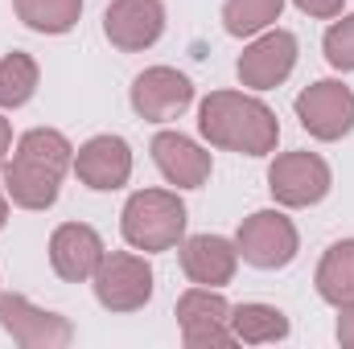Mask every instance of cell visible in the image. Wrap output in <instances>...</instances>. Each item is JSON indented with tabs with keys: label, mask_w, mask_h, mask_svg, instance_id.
<instances>
[{
	"label": "cell",
	"mask_w": 354,
	"mask_h": 349,
	"mask_svg": "<svg viewBox=\"0 0 354 349\" xmlns=\"http://www.w3.org/2000/svg\"><path fill=\"white\" fill-rule=\"evenodd\" d=\"M198 132L210 148L239 152V157H268L280 144V119L264 99L243 90H210L198 103Z\"/></svg>",
	"instance_id": "1"
},
{
	"label": "cell",
	"mask_w": 354,
	"mask_h": 349,
	"mask_svg": "<svg viewBox=\"0 0 354 349\" xmlns=\"http://www.w3.org/2000/svg\"><path fill=\"white\" fill-rule=\"evenodd\" d=\"M75 165V144L58 128H29L17 152L4 161V193L21 210H50L62 193V177Z\"/></svg>",
	"instance_id": "2"
},
{
	"label": "cell",
	"mask_w": 354,
	"mask_h": 349,
	"mask_svg": "<svg viewBox=\"0 0 354 349\" xmlns=\"http://www.w3.org/2000/svg\"><path fill=\"white\" fill-rule=\"evenodd\" d=\"M185 222H189V210L177 197V189H136L120 214L124 243L145 255L174 251L185 239Z\"/></svg>",
	"instance_id": "3"
},
{
	"label": "cell",
	"mask_w": 354,
	"mask_h": 349,
	"mask_svg": "<svg viewBox=\"0 0 354 349\" xmlns=\"http://www.w3.org/2000/svg\"><path fill=\"white\" fill-rule=\"evenodd\" d=\"M235 247L239 259L256 271H280L297 259L301 251V235L292 226V218L284 210H256L239 222L235 230Z\"/></svg>",
	"instance_id": "4"
},
{
	"label": "cell",
	"mask_w": 354,
	"mask_h": 349,
	"mask_svg": "<svg viewBox=\"0 0 354 349\" xmlns=\"http://www.w3.org/2000/svg\"><path fill=\"white\" fill-rule=\"evenodd\" d=\"M153 263L136 251H111L91 275L95 300L107 312H140L153 300Z\"/></svg>",
	"instance_id": "5"
},
{
	"label": "cell",
	"mask_w": 354,
	"mask_h": 349,
	"mask_svg": "<svg viewBox=\"0 0 354 349\" xmlns=\"http://www.w3.org/2000/svg\"><path fill=\"white\" fill-rule=\"evenodd\" d=\"M177 329L185 349H231L235 333H231V304L218 288H202L194 283L189 292L177 296Z\"/></svg>",
	"instance_id": "6"
},
{
	"label": "cell",
	"mask_w": 354,
	"mask_h": 349,
	"mask_svg": "<svg viewBox=\"0 0 354 349\" xmlns=\"http://www.w3.org/2000/svg\"><path fill=\"white\" fill-rule=\"evenodd\" d=\"M330 185H334L330 165L317 152H305V148L280 152L268 165V189H272L276 206H284V210H305V206L326 201Z\"/></svg>",
	"instance_id": "7"
},
{
	"label": "cell",
	"mask_w": 354,
	"mask_h": 349,
	"mask_svg": "<svg viewBox=\"0 0 354 349\" xmlns=\"http://www.w3.org/2000/svg\"><path fill=\"white\" fill-rule=\"evenodd\" d=\"M292 111H297L301 128L313 140H322V144H334V140H342V136L354 132V90L346 83H338V79L309 83L297 94Z\"/></svg>",
	"instance_id": "8"
},
{
	"label": "cell",
	"mask_w": 354,
	"mask_h": 349,
	"mask_svg": "<svg viewBox=\"0 0 354 349\" xmlns=\"http://www.w3.org/2000/svg\"><path fill=\"white\" fill-rule=\"evenodd\" d=\"M0 329L12 337V346L21 349H66L75 341V325L62 312L37 308L21 292H4L0 296Z\"/></svg>",
	"instance_id": "9"
},
{
	"label": "cell",
	"mask_w": 354,
	"mask_h": 349,
	"mask_svg": "<svg viewBox=\"0 0 354 349\" xmlns=\"http://www.w3.org/2000/svg\"><path fill=\"white\" fill-rule=\"evenodd\" d=\"M297 70V37L288 29H264L239 54L235 74L248 90H276Z\"/></svg>",
	"instance_id": "10"
},
{
	"label": "cell",
	"mask_w": 354,
	"mask_h": 349,
	"mask_svg": "<svg viewBox=\"0 0 354 349\" xmlns=\"http://www.w3.org/2000/svg\"><path fill=\"white\" fill-rule=\"evenodd\" d=\"M132 111L149 123H169L189 111L194 103V83L174 70V66H149L132 79Z\"/></svg>",
	"instance_id": "11"
},
{
	"label": "cell",
	"mask_w": 354,
	"mask_h": 349,
	"mask_svg": "<svg viewBox=\"0 0 354 349\" xmlns=\"http://www.w3.org/2000/svg\"><path fill=\"white\" fill-rule=\"evenodd\" d=\"M165 33V4L161 0H111L103 12V37L124 54H145Z\"/></svg>",
	"instance_id": "12"
},
{
	"label": "cell",
	"mask_w": 354,
	"mask_h": 349,
	"mask_svg": "<svg viewBox=\"0 0 354 349\" xmlns=\"http://www.w3.org/2000/svg\"><path fill=\"white\" fill-rule=\"evenodd\" d=\"M75 177L95 189V193H111V189H124L128 177H132V148L124 136H91L87 144L75 148Z\"/></svg>",
	"instance_id": "13"
},
{
	"label": "cell",
	"mask_w": 354,
	"mask_h": 349,
	"mask_svg": "<svg viewBox=\"0 0 354 349\" xmlns=\"http://www.w3.org/2000/svg\"><path fill=\"white\" fill-rule=\"evenodd\" d=\"M177 259L189 283L202 288H227L239 271V247L223 235H189L177 243Z\"/></svg>",
	"instance_id": "14"
},
{
	"label": "cell",
	"mask_w": 354,
	"mask_h": 349,
	"mask_svg": "<svg viewBox=\"0 0 354 349\" xmlns=\"http://www.w3.org/2000/svg\"><path fill=\"white\" fill-rule=\"evenodd\" d=\"M103 239L87 222H62L50 235V267L66 283H91L95 267L103 263Z\"/></svg>",
	"instance_id": "15"
},
{
	"label": "cell",
	"mask_w": 354,
	"mask_h": 349,
	"mask_svg": "<svg viewBox=\"0 0 354 349\" xmlns=\"http://www.w3.org/2000/svg\"><path fill=\"white\" fill-rule=\"evenodd\" d=\"M149 152H153V165L161 169V177L177 189H202L210 181V169H214L210 152L198 140H189L185 132H157Z\"/></svg>",
	"instance_id": "16"
},
{
	"label": "cell",
	"mask_w": 354,
	"mask_h": 349,
	"mask_svg": "<svg viewBox=\"0 0 354 349\" xmlns=\"http://www.w3.org/2000/svg\"><path fill=\"white\" fill-rule=\"evenodd\" d=\"M231 333H235V346H276L292 333V325L276 304L248 300L231 308Z\"/></svg>",
	"instance_id": "17"
},
{
	"label": "cell",
	"mask_w": 354,
	"mask_h": 349,
	"mask_svg": "<svg viewBox=\"0 0 354 349\" xmlns=\"http://www.w3.org/2000/svg\"><path fill=\"white\" fill-rule=\"evenodd\" d=\"M313 283H317V296H322L326 304H334V308L346 304V300H354V239L334 243V247L322 255Z\"/></svg>",
	"instance_id": "18"
},
{
	"label": "cell",
	"mask_w": 354,
	"mask_h": 349,
	"mask_svg": "<svg viewBox=\"0 0 354 349\" xmlns=\"http://www.w3.org/2000/svg\"><path fill=\"white\" fill-rule=\"evenodd\" d=\"M12 12L25 29L46 33V37H62L79 25L83 0H12Z\"/></svg>",
	"instance_id": "19"
},
{
	"label": "cell",
	"mask_w": 354,
	"mask_h": 349,
	"mask_svg": "<svg viewBox=\"0 0 354 349\" xmlns=\"http://www.w3.org/2000/svg\"><path fill=\"white\" fill-rule=\"evenodd\" d=\"M37 83H41V70H37L33 54L12 50V54L0 58V107H4V111L25 107V103L37 94Z\"/></svg>",
	"instance_id": "20"
},
{
	"label": "cell",
	"mask_w": 354,
	"mask_h": 349,
	"mask_svg": "<svg viewBox=\"0 0 354 349\" xmlns=\"http://www.w3.org/2000/svg\"><path fill=\"white\" fill-rule=\"evenodd\" d=\"M284 12V0H227L223 4V29L231 37H256L272 29Z\"/></svg>",
	"instance_id": "21"
},
{
	"label": "cell",
	"mask_w": 354,
	"mask_h": 349,
	"mask_svg": "<svg viewBox=\"0 0 354 349\" xmlns=\"http://www.w3.org/2000/svg\"><path fill=\"white\" fill-rule=\"evenodd\" d=\"M322 50H326V62H330L334 70L351 74L354 70V12L334 17V25H330L326 37H322Z\"/></svg>",
	"instance_id": "22"
},
{
	"label": "cell",
	"mask_w": 354,
	"mask_h": 349,
	"mask_svg": "<svg viewBox=\"0 0 354 349\" xmlns=\"http://www.w3.org/2000/svg\"><path fill=\"white\" fill-rule=\"evenodd\" d=\"M301 12H309V17H317V21H334V17H342V8H346V0H292Z\"/></svg>",
	"instance_id": "23"
},
{
	"label": "cell",
	"mask_w": 354,
	"mask_h": 349,
	"mask_svg": "<svg viewBox=\"0 0 354 349\" xmlns=\"http://www.w3.org/2000/svg\"><path fill=\"white\" fill-rule=\"evenodd\" d=\"M334 333H338V341L346 349H354V300L338 304V325H334Z\"/></svg>",
	"instance_id": "24"
},
{
	"label": "cell",
	"mask_w": 354,
	"mask_h": 349,
	"mask_svg": "<svg viewBox=\"0 0 354 349\" xmlns=\"http://www.w3.org/2000/svg\"><path fill=\"white\" fill-rule=\"evenodd\" d=\"M8 152H12V123H8V119L0 115V169H4Z\"/></svg>",
	"instance_id": "25"
},
{
	"label": "cell",
	"mask_w": 354,
	"mask_h": 349,
	"mask_svg": "<svg viewBox=\"0 0 354 349\" xmlns=\"http://www.w3.org/2000/svg\"><path fill=\"white\" fill-rule=\"evenodd\" d=\"M4 222H8V193L0 189V230H4Z\"/></svg>",
	"instance_id": "26"
}]
</instances>
